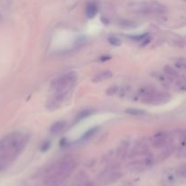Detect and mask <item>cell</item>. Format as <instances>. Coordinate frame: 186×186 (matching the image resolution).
<instances>
[{"mask_svg":"<svg viewBox=\"0 0 186 186\" xmlns=\"http://www.w3.org/2000/svg\"><path fill=\"white\" fill-rule=\"evenodd\" d=\"M151 145L154 149L161 150L160 159L165 160L174 151V141L172 134L169 132H159L150 140Z\"/></svg>","mask_w":186,"mask_h":186,"instance_id":"cell-4","label":"cell"},{"mask_svg":"<svg viewBox=\"0 0 186 186\" xmlns=\"http://www.w3.org/2000/svg\"><path fill=\"white\" fill-rule=\"evenodd\" d=\"M94 131H95V129H91V130H89V131L86 133V135H84V138H87V137H90V136H92Z\"/></svg>","mask_w":186,"mask_h":186,"instance_id":"cell-15","label":"cell"},{"mask_svg":"<svg viewBox=\"0 0 186 186\" xmlns=\"http://www.w3.org/2000/svg\"><path fill=\"white\" fill-rule=\"evenodd\" d=\"M126 113H128L132 115H142V114H144L143 111L137 110V109H129V110H126Z\"/></svg>","mask_w":186,"mask_h":186,"instance_id":"cell-13","label":"cell"},{"mask_svg":"<svg viewBox=\"0 0 186 186\" xmlns=\"http://www.w3.org/2000/svg\"><path fill=\"white\" fill-rule=\"evenodd\" d=\"M117 90H118V87H117V86H112V87H110V88L106 91V94H109V95H113V94H114L115 93H117Z\"/></svg>","mask_w":186,"mask_h":186,"instance_id":"cell-14","label":"cell"},{"mask_svg":"<svg viewBox=\"0 0 186 186\" xmlns=\"http://www.w3.org/2000/svg\"><path fill=\"white\" fill-rule=\"evenodd\" d=\"M98 11V7L94 2H91L86 6V15L88 18H93Z\"/></svg>","mask_w":186,"mask_h":186,"instance_id":"cell-10","label":"cell"},{"mask_svg":"<svg viewBox=\"0 0 186 186\" xmlns=\"http://www.w3.org/2000/svg\"><path fill=\"white\" fill-rule=\"evenodd\" d=\"M113 76V73L111 70L107 69V70H103L99 73H97L94 78H93V82L94 83H100V82H104L106 80L110 79Z\"/></svg>","mask_w":186,"mask_h":186,"instance_id":"cell-8","label":"cell"},{"mask_svg":"<svg viewBox=\"0 0 186 186\" xmlns=\"http://www.w3.org/2000/svg\"><path fill=\"white\" fill-rule=\"evenodd\" d=\"M138 97L144 104L152 106L165 104L171 99V95L169 94L155 90L153 87L142 88L138 93Z\"/></svg>","mask_w":186,"mask_h":186,"instance_id":"cell-6","label":"cell"},{"mask_svg":"<svg viewBox=\"0 0 186 186\" xmlns=\"http://www.w3.org/2000/svg\"><path fill=\"white\" fill-rule=\"evenodd\" d=\"M176 175L179 177V178H185V175H186V168H185V165L182 164L181 165L180 167H178V169L176 170Z\"/></svg>","mask_w":186,"mask_h":186,"instance_id":"cell-11","label":"cell"},{"mask_svg":"<svg viewBox=\"0 0 186 186\" xmlns=\"http://www.w3.org/2000/svg\"><path fill=\"white\" fill-rule=\"evenodd\" d=\"M108 41H109V43H110L111 45H113V46H120V45H121V40H120L118 37L114 36V35L110 36V37L108 38Z\"/></svg>","mask_w":186,"mask_h":186,"instance_id":"cell-12","label":"cell"},{"mask_svg":"<svg viewBox=\"0 0 186 186\" xmlns=\"http://www.w3.org/2000/svg\"><path fill=\"white\" fill-rule=\"evenodd\" d=\"M135 8L139 12H142L143 14H151V15H162L166 12V7L155 1L142 2L139 5H136Z\"/></svg>","mask_w":186,"mask_h":186,"instance_id":"cell-7","label":"cell"},{"mask_svg":"<svg viewBox=\"0 0 186 186\" xmlns=\"http://www.w3.org/2000/svg\"><path fill=\"white\" fill-rule=\"evenodd\" d=\"M66 123L65 121H57L55 122L54 125L51 126L50 128V133L52 134H57L59 133H61L66 127Z\"/></svg>","mask_w":186,"mask_h":186,"instance_id":"cell-9","label":"cell"},{"mask_svg":"<svg viewBox=\"0 0 186 186\" xmlns=\"http://www.w3.org/2000/svg\"><path fill=\"white\" fill-rule=\"evenodd\" d=\"M77 161L72 155H66L47 165L36 177L43 176V182L46 186H60L75 170Z\"/></svg>","mask_w":186,"mask_h":186,"instance_id":"cell-2","label":"cell"},{"mask_svg":"<svg viewBox=\"0 0 186 186\" xmlns=\"http://www.w3.org/2000/svg\"><path fill=\"white\" fill-rule=\"evenodd\" d=\"M26 132L16 131L0 139V172L6 171L21 154L29 142Z\"/></svg>","mask_w":186,"mask_h":186,"instance_id":"cell-1","label":"cell"},{"mask_svg":"<svg viewBox=\"0 0 186 186\" xmlns=\"http://www.w3.org/2000/svg\"><path fill=\"white\" fill-rule=\"evenodd\" d=\"M77 81V75L71 71L61 75L51 82V89L53 93H62L69 94Z\"/></svg>","mask_w":186,"mask_h":186,"instance_id":"cell-5","label":"cell"},{"mask_svg":"<svg viewBox=\"0 0 186 186\" xmlns=\"http://www.w3.org/2000/svg\"><path fill=\"white\" fill-rule=\"evenodd\" d=\"M130 162L127 163V168L134 173H142L154 164V157L150 152L146 142H142L137 143L128 155Z\"/></svg>","mask_w":186,"mask_h":186,"instance_id":"cell-3","label":"cell"}]
</instances>
